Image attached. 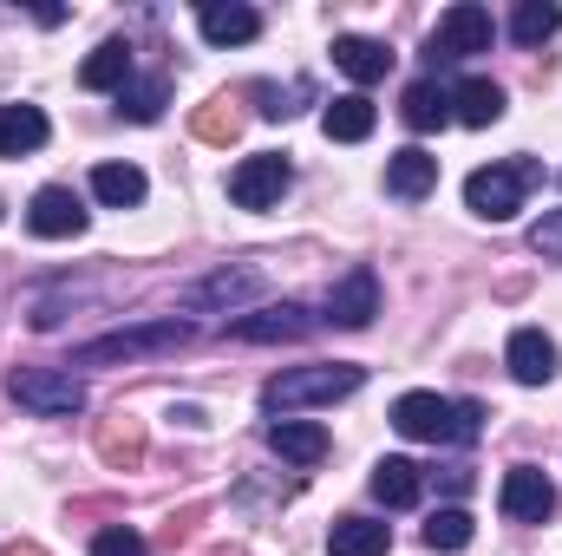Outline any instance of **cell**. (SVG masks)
<instances>
[{"mask_svg":"<svg viewBox=\"0 0 562 556\" xmlns=\"http://www.w3.org/2000/svg\"><path fill=\"white\" fill-rule=\"evenodd\" d=\"M504 367H510L517 387H550L557 380V341L543 327H517L510 347H504Z\"/></svg>","mask_w":562,"mask_h":556,"instance_id":"4fadbf2b","label":"cell"},{"mask_svg":"<svg viewBox=\"0 0 562 556\" xmlns=\"http://www.w3.org/2000/svg\"><path fill=\"white\" fill-rule=\"evenodd\" d=\"M367 387V367L353 360H314V367H288L262 387V413H301V407H334L353 400Z\"/></svg>","mask_w":562,"mask_h":556,"instance_id":"7a4b0ae2","label":"cell"},{"mask_svg":"<svg viewBox=\"0 0 562 556\" xmlns=\"http://www.w3.org/2000/svg\"><path fill=\"white\" fill-rule=\"evenodd\" d=\"M380 314V276L360 263V269H347V276L327 288V314L321 321H334V327H367Z\"/></svg>","mask_w":562,"mask_h":556,"instance_id":"9c48e42d","label":"cell"},{"mask_svg":"<svg viewBox=\"0 0 562 556\" xmlns=\"http://www.w3.org/2000/svg\"><path fill=\"white\" fill-rule=\"evenodd\" d=\"M144 190H150V184H144L138 164H99V170H92V197L112 203V210H138Z\"/></svg>","mask_w":562,"mask_h":556,"instance_id":"cb8c5ba5","label":"cell"},{"mask_svg":"<svg viewBox=\"0 0 562 556\" xmlns=\"http://www.w3.org/2000/svg\"><path fill=\"white\" fill-rule=\"evenodd\" d=\"M419 491H425V478H419L413 458H380V465H373V498H380L386 511H413Z\"/></svg>","mask_w":562,"mask_h":556,"instance_id":"d6986e66","label":"cell"},{"mask_svg":"<svg viewBox=\"0 0 562 556\" xmlns=\"http://www.w3.org/2000/svg\"><path fill=\"white\" fill-rule=\"evenodd\" d=\"M190 341H196V327H190L183 314H157V321L112 327V334H99V341L72 347V360H66V367H125V360H150V354H177V347H190Z\"/></svg>","mask_w":562,"mask_h":556,"instance_id":"6da1fadb","label":"cell"},{"mask_svg":"<svg viewBox=\"0 0 562 556\" xmlns=\"http://www.w3.org/2000/svg\"><path fill=\"white\" fill-rule=\"evenodd\" d=\"M256 99H262V119H294V112H301V99H314V86H307V79H288V86H256Z\"/></svg>","mask_w":562,"mask_h":556,"instance_id":"4dcf8cb0","label":"cell"},{"mask_svg":"<svg viewBox=\"0 0 562 556\" xmlns=\"http://www.w3.org/2000/svg\"><path fill=\"white\" fill-rule=\"evenodd\" d=\"M269 445H276L288 465H321L327 458V425H314V419H276L269 425Z\"/></svg>","mask_w":562,"mask_h":556,"instance_id":"ac0fdd59","label":"cell"},{"mask_svg":"<svg viewBox=\"0 0 562 556\" xmlns=\"http://www.w3.org/2000/svg\"><path fill=\"white\" fill-rule=\"evenodd\" d=\"M497 504H504V518H510V524H543V518L557 511V485H550L537 465H510V471H504Z\"/></svg>","mask_w":562,"mask_h":556,"instance_id":"ba28073f","label":"cell"},{"mask_svg":"<svg viewBox=\"0 0 562 556\" xmlns=\"http://www.w3.org/2000/svg\"><path fill=\"white\" fill-rule=\"evenodd\" d=\"M99 458H105L112 471H132L144 458V425L138 419H125V413L105 419V425H99Z\"/></svg>","mask_w":562,"mask_h":556,"instance_id":"d4e9b609","label":"cell"},{"mask_svg":"<svg viewBox=\"0 0 562 556\" xmlns=\"http://www.w3.org/2000/svg\"><path fill=\"white\" fill-rule=\"evenodd\" d=\"M262 288H269V281H262V269H256V263H236V269L203 276L190 294H183V301H190V308H229V314H236V308L262 301Z\"/></svg>","mask_w":562,"mask_h":556,"instance_id":"30bf717a","label":"cell"},{"mask_svg":"<svg viewBox=\"0 0 562 556\" xmlns=\"http://www.w3.org/2000/svg\"><path fill=\"white\" fill-rule=\"evenodd\" d=\"M26 230H33V236H46V243H59V236H79V230H86V203H79V190H66V184H46V190L26 203Z\"/></svg>","mask_w":562,"mask_h":556,"instance_id":"8fae6325","label":"cell"},{"mask_svg":"<svg viewBox=\"0 0 562 556\" xmlns=\"http://www.w3.org/2000/svg\"><path fill=\"white\" fill-rule=\"evenodd\" d=\"M92 556H150V544H144L138 531L112 524V531H99V537H92Z\"/></svg>","mask_w":562,"mask_h":556,"instance_id":"1f68e13d","label":"cell"},{"mask_svg":"<svg viewBox=\"0 0 562 556\" xmlns=\"http://www.w3.org/2000/svg\"><path fill=\"white\" fill-rule=\"evenodd\" d=\"M445 119H451V92H445L438 79H413V86H406V125H413V132H438Z\"/></svg>","mask_w":562,"mask_h":556,"instance_id":"484cf974","label":"cell"},{"mask_svg":"<svg viewBox=\"0 0 562 556\" xmlns=\"http://www.w3.org/2000/svg\"><path fill=\"white\" fill-rule=\"evenodd\" d=\"M7 556H46L40 544H7Z\"/></svg>","mask_w":562,"mask_h":556,"instance_id":"836d02e7","label":"cell"},{"mask_svg":"<svg viewBox=\"0 0 562 556\" xmlns=\"http://www.w3.org/2000/svg\"><path fill=\"white\" fill-rule=\"evenodd\" d=\"M543 177V164H530V157H510V164H484V170H471L464 177V203L484 216V223H510L517 210H524V190Z\"/></svg>","mask_w":562,"mask_h":556,"instance_id":"277c9868","label":"cell"},{"mask_svg":"<svg viewBox=\"0 0 562 556\" xmlns=\"http://www.w3.org/2000/svg\"><path fill=\"white\" fill-rule=\"evenodd\" d=\"M196 26H203V40H210V46H249V40L262 33V13H256V7H243V0H203Z\"/></svg>","mask_w":562,"mask_h":556,"instance_id":"5bb4252c","label":"cell"},{"mask_svg":"<svg viewBox=\"0 0 562 556\" xmlns=\"http://www.w3.org/2000/svg\"><path fill=\"white\" fill-rule=\"evenodd\" d=\"M7 393L40 419L86 413V380H79L72 367H13V374H7Z\"/></svg>","mask_w":562,"mask_h":556,"instance_id":"5b68a950","label":"cell"},{"mask_svg":"<svg viewBox=\"0 0 562 556\" xmlns=\"http://www.w3.org/2000/svg\"><path fill=\"white\" fill-rule=\"evenodd\" d=\"M557 26H562V7H557V0H524V7L510 13V33H517L524 46H543Z\"/></svg>","mask_w":562,"mask_h":556,"instance_id":"83f0119b","label":"cell"},{"mask_svg":"<svg viewBox=\"0 0 562 556\" xmlns=\"http://www.w3.org/2000/svg\"><path fill=\"white\" fill-rule=\"evenodd\" d=\"M491 40H497L491 7L458 0V7H445V13H438V26H431V66H438V59H471V53H491Z\"/></svg>","mask_w":562,"mask_h":556,"instance_id":"8992f818","label":"cell"},{"mask_svg":"<svg viewBox=\"0 0 562 556\" xmlns=\"http://www.w3.org/2000/svg\"><path fill=\"white\" fill-rule=\"evenodd\" d=\"M393 551V531L373 524V518H340L334 537H327V556H386Z\"/></svg>","mask_w":562,"mask_h":556,"instance_id":"603a6c76","label":"cell"},{"mask_svg":"<svg viewBox=\"0 0 562 556\" xmlns=\"http://www.w3.org/2000/svg\"><path fill=\"white\" fill-rule=\"evenodd\" d=\"M334 66H340L347 79L373 86V79H386V73H393V53H386V40H367V33H340V40H334Z\"/></svg>","mask_w":562,"mask_h":556,"instance_id":"2e32d148","label":"cell"},{"mask_svg":"<svg viewBox=\"0 0 562 556\" xmlns=\"http://www.w3.org/2000/svg\"><path fill=\"white\" fill-rule=\"evenodd\" d=\"M132 73H138L132 40H105V46L79 66V86H86V92H125V86H132Z\"/></svg>","mask_w":562,"mask_h":556,"instance_id":"e0dca14e","label":"cell"},{"mask_svg":"<svg viewBox=\"0 0 562 556\" xmlns=\"http://www.w3.org/2000/svg\"><path fill=\"white\" fill-rule=\"evenodd\" d=\"M451 105H458V112H451L458 125H477V132H484V125L504 119V86H497V79H464V86L451 92Z\"/></svg>","mask_w":562,"mask_h":556,"instance_id":"44dd1931","label":"cell"},{"mask_svg":"<svg viewBox=\"0 0 562 556\" xmlns=\"http://www.w3.org/2000/svg\"><path fill=\"white\" fill-rule=\"evenodd\" d=\"M477 537V524H471V511H458V504H445V511H431V524H425V551H445L458 556L464 544Z\"/></svg>","mask_w":562,"mask_h":556,"instance_id":"4316f807","label":"cell"},{"mask_svg":"<svg viewBox=\"0 0 562 556\" xmlns=\"http://www.w3.org/2000/svg\"><path fill=\"white\" fill-rule=\"evenodd\" d=\"M393 425L406 438H425V445H471L484 432V407L477 400H438V393H400Z\"/></svg>","mask_w":562,"mask_h":556,"instance_id":"3957f363","label":"cell"},{"mask_svg":"<svg viewBox=\"0 0 562 556\" xmlns=\"http://www.w3.org/2000/svg\"><path fill=\"white\" fill-rule=\"evenodd\" d=\"M530 249H537V256H550V263H562V210H550V216H537V223H530Z\"/></svg>","mask_w":562,"mask_h":556,"instance_id":"d6a6232c","label":"cell"},{"mask_svg":"<svg viewBox=\"0 0 562 556\" xmlns=\"http://www.w3.org/2000/svg\"><path fill=\"white\" fill-rule=\"evenodd\" d=\"M119 112H125V119H138V125L164 119V79H132V86L119 92Z\"/></svg>","mask_w":562,"mask_h":556,"instance_id":"f546056e","label":"cell"},{"mask_svg":"<svg viewBox=\"0 0 562 556\" xmlns=\"http://www.w3.org/2000/svg\"><path fill=\"white\" fill-rule=\"evenodd\" d=\"M288 184H294V164L281 151H256V157H243L229 170V203L236 210H269V203H281Z\"/></svg>","mask_w":562,"mask_h":556,"instance_id":"52a82bcc","label":"cell"},{"mask_svg":"<svg viewBox=\"0 0 562 556\" xmlns=\"http://www.w3.org/2000/svg\"><path fill=\"white\" fill-rule=\"evenodd\" d=\"M386 190H393L400 203H419V197H431V190H438V157H431V151H419V144L393 151V157H386Z\"/></svg>","mask_w":562,"mask_h":556,"instance_id":"9a60e30c","label":"cell"},{"mask_svg":"<svg viewBox=\"0 0 562 556\" xmlns=\"http://www.w3.org/2000/svg\"><path fill=\"white\" fill-rule=\"evenodd\" d=\"M314 321H321V314H307L301 301H269V308H256V314L229 321V334H236V341H256V347H269V341H301Z\"/></svg>","mask_w":562,"mask_h":556,"instance_id":"7c38bea8","label":"cell"},{"mask_svg":"<svg viewBox=\"0 0 562 556\" xmlns=\"http://www.w3.org/2000/svg\"><path fill=\"white\" fill-rule=\"evenodd\" d=\"M196 138L203 144H236V132H243V112L229 105V99H210V105H196Z\"/></svg>","mask_w":562,"mask_h":556,"instance_id":"f1b7e54d","label":"cell"},{"mask_svg":"<svg viewBox=\"0 0 562 556\" xmlns=\"http://www.w3.org/2000/svg\"><path fill=\"white\" fill-rule=\"evenodd\" d=\"M321 125H327V138H334V144H360V138H373L380 112H373V99H367V92H347V99H334V105L321 112Z\"/></svg>","mask_w":562,"mask_h":556,"instance_id":"ffe728a7","label":"cell"},{"mask_svg":"<svg viewBox=\"0 0 562 556\" xmlns=\"http://www.w3.org/2000/svg\"><path fill=\"white\" fill-rule=\"evenodd\" d=\"M46 112L40 105H0V157H20V151H40L46 144Z\"/></svg>","mask_w":562,"mask_h":556,"instance_id":"7402d4cb","label":"cell"}]
</instances>
